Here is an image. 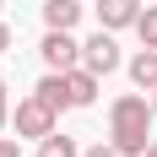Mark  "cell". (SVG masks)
<instances>
[{
  "label": "cell",
  "mask_w": 157,
  "mask_h": 157,
  "mask_svg": "<svg viewBox=\"0 0 157 157\" xmlns=\"http://www.w3.org/2000/svg\"><path fill=\"white\" fill-rule=\"evenodd\" d=\"M0 157H22V146H16L11 136H0Z\"/></svg>",
  "instance_id": "14"
},
{
  "label": "cell",
  "mask_w": 157,
  "mask_h": 157,
  "mask_svg": "<svg viewBox=\"0 0 157 157\" xmlns=\"http://www.w3.org/2000/svg\"><path fill=\"white\" fill-rule=\"evenodd\" d=\"M130 81H136V92H157V49H141L130 60Z\"/></svg>",
  "instance_id": "9"
},
{
  "label": "cell",
  "mask_w": 157,
  "mask_h": 157,
  "mask_svg": "<svg viewBox=\"0 0 157 157\" xmlns=\"http://www.w3.org/2000/svg\"><path fill=\"white\" fill-rule=\"evenodd\" d=\"M81 65L87 71H98V76H114L119 65H125V54H119V38H114L109 27H98L87 44H81Z\"/></svg>",
  "instance_id": "3"
},
{
  "label": "cell",
  "mask_w": 157,
  "mask_h": 157,
  "mask_svg": "<svg viewBox=\"0 0 157 157\" xmlns=\"http://www.w3.org/2000/svg\"><path fill=\"white\" fill-rule=\"evenodd\" d=\"M136 16H141V0H98V27H136Z\"/></svg>",
  "instance_id": "6"
},
{
  "label": "cell",
  "mask_w": 157,
  "mask_h": 157,
  "mask_svg": "<svg viewBox=\"0 0 157 157\" xmlns=\"http://www.w3.org/2000/svg\"><path fill=\"white\" fill-rule=\"evenodd\" d=\"M11 125H16V136H27V141H44V136H54V130H60V114L49 109L38 92H27V98L11 109Z\"/></svg>",
  "instance_id": "2"
},
{
  "label": "cell",
  "mask_w": 157,
  "mask_h": 157,
  "mask_svg": "<svg viewBox=\"0 0 157 157\" xmlns=\"http://www.w3.org/2000/svg\"><path fill=\"white\" fill-rule=\"evenodd\" d=\"M0 6H6V0H0Z\"/></svg>",
  "instance_id": "18"
},
{
  "label": "cell",
  "mask_w": 157,
  "mask_h": 157,
  "mask_svg": "<svg viewBox=\"0 0 157 157\" xmlns=\"http://www.w3.org/2000/svg\"><path fill=\"white\" fill-rule=\"evenodd\" d=\"M65 87H71V109H92L103 76H98V71H87V65H71V71H65Z\"/></svg>",
  "instance_id": "5"
},
{
  "label": "cell",
  "mask_w": 157,
  "mask_h": 157,
  "mask_svg": "<svg viewBox=\"0 0 157 157\" xmlns=\"http://www.w3.org/2000/svg\"><path fill=\"white\" fill-rule=\"evenodd\" d=\"M152 103H146L141 92H119L109 103V141L119 146L125 157H141L146 152V141H152Z\"/></svg>",
  "instance_id": "1"
},
{
  "label": "cell",
  "mask_w": 157,
  "mask_h": 157,
  "mask_svg": "<svg viewBox=\"0 0 157 157\" xmlns=\"http://www.w3.org/2000/svg\"><path fill=\"white\" fill-rule=\"evenodd\" d=\"M33 92L44 98L54 114H65V109H71V87H65V71H44V81H38Z\"/></svg>",
  "instance_id": "7"
},
{
  "label": "cell",
  "mask_w": 157,
  "mask_h": 157,
  "mask_svg": "<svg viewBox=\"0 0 157 157\" xmlns=\"http://www.w3.org/2000/svg\"><path fill=\"white\" fill-rule=\"evenodd\" d=\"M6 49H11V27L0 22V54H6Z\"/></svg>",
  "instance_id": "15"
},
{
  "label": "cell",
  "mask_w": 157,
  "mask_h": 157,
  "mask_svg": "<svg viewBox=\"0 0 157 157\" xmlns=\"http://www.w3.org/2000/svg\"><path fill=\"white\" fill-rule=\"evenodd\" d=\"M6 119H11V98H6V81H0V130H6Z\"/></svg>",
  "instance_id": "13"
},
{
  "label": "cell",
  "mask_w": 157,
  "mask_h": 157,
  "mask_svg": "<svg viewBox=\"0 0 157 157\" xmlns=\"http://www.w3.org/2000/svg\"><path fill=\"white\" fill-rule=\"evenodd\" d=\"M152 114H157V92H152Z\"/></svg>",
  "instance_id": "17"
},
{
  "label": "cell",
  "mask_w": 157,
  "mask_h": 157,
  "mask_svg": "<svg viewBox=\"0 0 157 157\" xmlns=\"http://www.w3.org/2000/svg\"><path fill=\"white\" fill-rule=\"evenodd\" d=\"M38 157H81V146L71 141V136H60V130H54V136H44V141H38Z\"/></svg>",
  "instance_id": "10"
},
{
  "label": "cell",
  "mask_w": 157,
  "mask_h": 157,
  "mask_svg": "<svg viewBox=\"0 0 157 157\" xmlns=\"http://www.w3.org/2000/svg\"><path fill=\"white\" fill-rule=\"evenodd\" d=\"M81 22V0H44V27H76Z\"/></svg>",
  "instance_id": "8"
},
{
  "label": "cell",
  "mask_w": 157,
  "mask_h": 157,
  "mask_svg": "<svg viewBox=\"0 0 157 157\" xmlns=\"http://www.w3.org/2000/svg\"><path fill=\"white\" fill-rule=\"evenodd\" d=\"M141 157H157V141H146V152H141Z\"/></svg>",
  "instance_id": "16"
},
{
  "label": "cell",
  "mask_w": 157,
  "mask_h": 157,
  "mask_svg": "<svg viewBox=\"0 0 157 157\" xmlns=\"http://www.w3.org/2000/svg\"><path fill=\"white\" fill-rule=\"evenodd\" d=\"M38 60H44V71H71V65H81V44L65 27H49L38 44Z\"/></svg>",
  "instance_id": "4"
},
{
  "label": "cell",
  "mask_w": 157,
  "mask_h": 157,
  "mask_svg": "<svg viewBox=\"0 0 157 157\" xmlns=\"http://www.w3.org/2000/svg\"><path fill=\"white\" fill-rule=\"evenodd\" d=\"M136 38H141V49H157V6H141V16H136Z\"/></svg>",
  "instance_id": "11"
},
{
  "label": "cell",
  "mask_w": 157,
  "mask_h": 157,
  "mask_svg": "<svg viewBox=\"0 0 157 157\" xmlns=\"http://www.w3.org/2000/svg\"><path fill=\"white\" fill-rule=\"evenodd\" d=\"M81 157H125L114 141H92V146H81Z\"/></svg>",
  "instance_id": "12"
}]
</instances>
